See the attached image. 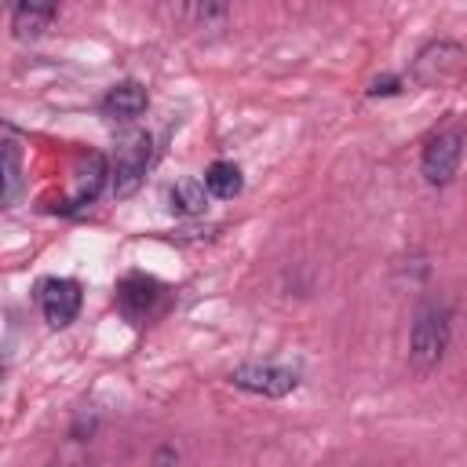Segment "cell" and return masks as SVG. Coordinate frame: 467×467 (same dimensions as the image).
Wrapping results in <instances>:
<instances>
[{
  "label": "cell",
  "instance_id": "6",
  "mask_svg": "<svg viewBox=\"0 0 467 467\" xmlns=\"http://www.w3.org/2000/svg\"><path fill=\"white\" fill-rule=\"evenodd\" d=\"M40 310H44L47 325L66 328L80 314V285L73 277H47L40 285Z\"/></svg>",
  "mask_w": 467,
  "mask_h": 467
},
{
  "label": "cell",
  "instance_id": "2",
  "mask_svg": "<svg viewBox=\"0 0 467 467\" xmlns=\"http://www.w3.org/2000/svg\"><path fill=\"white\" fill-rule=\"evenodd\" d=\"M467 73V51L456 40H434L427 44L412 62V80L423 88H449L460 84Z\"/></svg>",
  "mask_w": 467,
  "mask_h": 467
},
{
  "label": "cell",
  "instance_id": "15",
  "mask_svg": "<svg viewBox=\"0 0 467 467\" xmlns=\"http://www.w3.org/2000/svg\"><path fill=\"white\" fill-rule=\"evenodd\" d=\"M77 467H84V463H77Z\"/></svg>",
  "mask_w": 467,
  "mask_h": 467
},
{
  "label": "cell",
  "instance_id": "9",
  "mask_svg": "<svg viewBox=\"0 0 467 467\" xmlns=\"http://www.w3.org/2000/svg\"><path fill=\"white\" fill-rule=\"evenodd\" d=\"M58 15V7L55 4H36V0H29V4H18L15 11H11V29L18 33V36H36L40 29H47V22Z\"/></svg>",
  "mask_w": 467,
  "mask_h": 467
},
{
  "label": "cell",
  "instance_id": "14",
  "mask_svg": "<svg viewBox=\"0 0 467 467\" xmlns=\"http://www.w3.org/2000/svg\"><path fill=\"white\" fill-rule=\"evenodd\" d=\"M394 91H398V80H394V77L372 80V88H368V95H394Z\"/></svg>",
  "mask_w": 467,
  "mask_h": 467
},
{
  "label": "cell",
  "instance_id": "3",
  "mask_svg": "<svg viewBox=\"0 0 467 467\" xmlns=\"http://www.w3.org/2000/svg\"><path fill=\"white\" fill-rule=\"evenodd\" d=\"M460 157H463V128H441V131L431 135L427 146H423V161H420L423 179H427L431 186H445V182L456 175Z\"/></svg>",
  "mask_w": 467,
  "mask_h": 467
},
{
  "label": "cell",
  "instance_id": "10",
  "mask_svg": "<svg viewBox=\"0 0 467 467\" xmlns=\"http://www.w3.org/2000/svg\"><path fill=\"white\" fill-rule=\"evenodd\" d=\"M204 186H208L212 197L230 201V197L241 193V168H237L234 161H215V164H208V171H204Z\"/></svg>",
  "mask_w": 467,
  "mask_h": 467
},
{
  "label": "cell",
  "instance_id": "1",
  "mask_svg": "<svg viewBox=\"0 0 467 467\" xmlns=\"http://www.w3.org/2000/svg\"><path fill=\"white\" fill-rule=\"evenodd\" d=\"M445 343H449V314L438 303H423L416 310L412 336H409V365H412V372L427 376L441 361Z\"/></svg>",
  "mask_w": 467,
  "mask_h": 467
},
{
  "label": "cell",
  "instance_id": "5",
  "mask_svg": "<svg viewBox=\"0 0 467 467\" xmlns=\"http://www.w3.org/2000/svg\"><path fill=\"white\" fill-rule=\"evenodd\" d=\"M230 383L241 387V390H252V394L285 398L288 390H296L299 376L292 368H281V365H237L230 372Z\"/></svg>",
  "mask_w": 467,
  "mask_h": 467
},
{
  "label": "cell",
  "instance_id": "13",
  "mask_svg": "<svg viewBox=\"0 0 467 467\" xmlns=\"http://www.w3.org/2000/svg\"><path fill=\"white\" fill-rule=\"evenodd\" d=\"M18 171H22V164H18V142L7 131V139H4V204H11L15 193H18Z\"/></svg>",
  "mask_w": 467,
  "mask_h": 467
},
{
  "label": "cell",
  "instance_id": "7",
  "mask_svg": "<svg viewBox=\"0 0 467 467\" xmlns=\"http://www.w3.org/2000/svg\"><path fill=\"white\" fill-rule=\"evenodd\" d=\"M117 299H120L124 314L146 317V314L157 306V299H161V285H157L153 277H146V274H131V277H124V281L117 285Z\"/></svg>",
  "mask_w": 467,
  "mask_h": 467
},
{
  "label": "cell",
  "instance_id": "12",
  "mask_svg": "<svg viewBox=\"0 0 467 467\" xmlns=\"http://www.w3.org/2000/svg\"><path fill=\"white\" fill-rule=\"evenodd\" d=\"M204 182H197V179H179L175 186H171V208L175 212H182V215H197V212H204Z\"/></svg>",
  "mask_w": 467,
  "mask_h": 467
},
{
  "label": "cell",
  "instance_id": "8",
  "mask_svg": "<svg viewBox=\"0 0 467 467\" xmlns=\"http://www.w3.org/2000/svg\"><path fill=\"white\" fill-rule=\"evenodd\" d=\"M146 88L139 84V80H120V84H113L109 91H106V99H102V113L106 117H113V120H131V117H139L142 109H146Z\"/></svg>",
  "mask_w": 467,
  "mask_h": 467
},
{
  "label": "cell",
  "instance_id": "11",
  "mask_svg": "<svg viewBox=\"0 0 467 467\" xmlns=\"http://www.w3.org/2000/svg\"><path fill=\"white\" fill-rule=\"evenodd\" d=\"M106 161L99 157V153H91L84 164H80V175H77V193H73V204H88V201H95V193L102 190V182H106Z\"/></svg>",
  "mask_w": 467,
  "mask_h": 467
},
{
  "label": "cell",
  "instance_id": "4",
  "mask_svg": "<svg viewBox=\"0 0 467 467\" xmlns=\"http://www.w3.org/2000/svg\"><path fill=\"white\" fill-rule=\"evenodd\" d=\"M146 164H150V135L146 131L128 135L113 164V197H131L146 175Z\"/></svg>",
  "mask_w": 467,
  "mask_h": 467
}]
</instances>
